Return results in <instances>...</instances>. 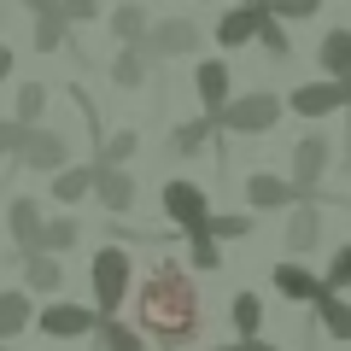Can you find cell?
Instances as JSON below:
<instances>
[{
  "mask_svg": "<svg viewBox=\"0 0 351 351\" xmlns=\"http://www.w3.org/2000/svg\"><path fill=\"white\" fill-rule=\"evenodd\" d=\"M135 193L141 188H135V176H129L123 164H94V193H88V199H100L112 217H123L129 205H135Z\"/></svg>",
  "mask_w": 351,
  "mask_h": 351,
  "instance_id": "obj_11",
  "label": "cell"
},
{
  "mask_svg": "<svg viewBox=\"0 0 351 351\" xmlns=\"http://www.w3.org/2000/svg\"><path fill=\"white\" fill-rule=\"evenodd\" d=\"M304 193L293 188L287 176H269V170H258V176H246V205L252 211H287V205H299Z\"/></svg>",
  "mask_w": 351,
  "mask_h": 351,
  "instance_id": "obj_12",
  "label": "cell"
},
{
  "mask_svg": "<svg viewBox=\"0 0 351 351\" xmlns=\"http://www.w3.org/2000/svg\"><path fill=\"white\" fill-rule=\"evenodd\" d=\"M188 263L199 276H211V269H223V246H217L211 234H188Z\"/></svg>",
  "mask_w": 351,
  "mask_h": 351,
  "instance_id": "obj_32",
  "label": "cell"
},
{
  "mask_svg": "<svg viewBox=\"0 0 351 351\" xmlns=\"http://www.w3.org/2000/svg\"><path fill=\"white\" fill-rule=\"evenodd\" d=\"M228 322H234L240 339H252V334L263 328V299H258V293H234V304H228Z\"/></svg>",
  "mask_w": 351,
  "mask_h": 351,
  "instance_id": "obj_28",
  "label": "cell"
},
{
  "mask_svg": "<svg viewBox=\"0 0 351 351\" xmlns=\"http://www.w3.org/2000/svg\"><path fill=\"white\" fill-rule=\"evenodd\" d=\"M135 311H141V334H152L164 351H182L199 334V287H193V276L182 263H170V258H158L147 269V281H141V293H135Z\"/></svg>",
  "mask_w": 351,
  "mask_h": 351,
  "instance_id": "obj_1",
  "label": "cell"
},
{
  "mask_svg": "<svg viewBox=\"0 0 351 351\" xmlns=\"http://www.w3.org/2000/svg\"><path fill=\"white\" fill-rule=\"evenodd\" d=\"M351 106V82H334V76H322V82H299L287 94V112L299 117H334Z\"/></svg>",
  "mask_w": 351,
  "mask_h": 351,
  "instance_id": "obj_9",
  "label": "cell"
},
{
  "mask_svg": "<svg viewBox=\"0 0 351 351\" xmlns=\"http://www.w3.org/2000/svg\"><path fill=\"white\" fill-rule=\"evenodd\" d=\"M211 351H240V339H234V346H211Z\"/></svg>",
  "mask_w": 351,
  "mask_h": 351,
  "instance_id": "obj_41",
  "label": "cell"
},
{
  "mask_svg": "<svg viewBox=\"0 0 351 351\" xmlns=\"http://www.w3.org/2000/svg\"><path fill=\"white\" fill-rule=\"evenodd\" d=\"M269 6V18H281V24H304V18L322 12V0H263Z\"/></svg>",
  "mask_w": 351,
  "mask_h": 351,
  "instance_id": "obj_34",
  "label": "cell"
},
{
  "mask_svg": "<svg viewBox=\"0 0 351 351\" xmlns=\"http://www.w3.org/2000/svg\"><path fill=\"white\" fill-rule=\"evenodd\" d=\"M6 76H12V47L0 41V82H6Z\"/></svg>",
  "mask_w": 351,
  "mask_h": 351,
  "instance_id": "obj_40",
  "label": "cell"
},
{
  "mask_svg": "<svg viewBox=\"0 0 351 351\" xmlns=\"http://www.w3.org/2000/svg\"><path fill=\"white\" fill-rule=\"evenodd\" d=\"M311 304H316V322H322V334H334L339 346H346V339H351V304L339 299L334 287H322V293H316Z\"/></svg>",
  "mask_w": 351,
  "mask_h": 351,
  "instance_id": "obj_24",
  "label": "cell"
},
{
  "mask_svg": "<svg viewBox=\"0 0 351 351\" xmlns=\"http://www.w3.org/2000/svg\"><path fill=\"white\" fill-rule=\"evenodd\" d=\"M94 193V164H59L53 170V199L59 205H82Z\"/></svg>",
  "mask_w": 351,
  "mask_h": 351,
  "instance_id": "obj_20",
  "label": "cell"
},
{
  "mask_svg": "<svg viewBox=\"0 0 351 351\" xmlns=\"http://www.w3.org/2000/svg\"><path fill=\"white\" fill-rule=\"evenodd\" d=\"M240 351H281V346H269V339H258V334H252V339H240Z\"/></svg>",
  "mask_w": 351,
  "mask_h": 351,
  "instance_id": "obj_39",
  "label": "cell"
},
{
  "mask_svg": "<svg viewBox=\"0 0 351 351\" xmlns=\"http://www.w3.org/2000/svg\"><path fill=\"white\" fill-rule=\"evenodd\" d=\"M6 228H12V240H18V258L36 252V234H41V199L36 193H12V199H6Z\"/></svg>",
  "mask_w": 351,
  "mask_h": 351,
  "instance_id": "obj_14",
  "label": "cell"
},
{
  "mask_svg": "<svg viewBox=\"0 0 351 351\" xmlns=\"http://www.w3.org/2000/svg\"><path fill=\"white\" fill-rule=\"evenodd\" d=\"M316 240H322V211L311 199L287 205V252H311Z\"/></svg>",
  "mask_w": 351,
  "mask_h": 351,
  "instance_id": "obj_18",
  "label": "cell"
},
{
  "mask_svg": "<svg viewBox=\"0 0 351 351\" xmlns=\"http://www.w3.org/2000/svg\"><path fill=\"white\" fill-rule=\"evenodd\" d=\"M141 152V135L135 129H112V135L100 141V152H94V164H129Z\"/></svg>",
  "mask_w": 351,
  "mask_h": 351,
  "instance_id": "obj_29",
  "label": "cell"
},
{
  "mask_svg": "<svg viewBox=\"0 0 351 351\" xmlns=\"http://www.w3.org/2000/svg\"><path fill=\"white\" fill-rule=\"evenodd\" d=\"M94 322H100V311H94V304L59 299V293L36 311V328H41L47 339H88V334H94Z\"/></svg>",
  "mask_w": 351,
  "mask_h": 351,
  "instance_id": "obj_8",
  "label": "cell"
},
{
  "mask_svg": "<svg viewBox=\"0 0 351 351\" xmlns=\"http://www.w3.org/2000/svg\"><path fill=\"white\" fill-rule=\"evenodd\" d=\"M328 164H334V141L328 135H304V141H293V152H287V182L304 193V199H316V182L328 176Z\"/></svg>",
  "mask_w": 351,
  "mask_h": 351,
  "instance_id": "obj_7",
  "label": "cell"
},
{
  "mask_svg": "<svg viewBox=\"0 0 351 351\" xmlns=\"http://www.w3.org/2000/svg\"><path fill=\"white\" fill-rule=\"evenodd\" d=\"M141 53H147V64L188 59V53H199V24H193V18H158V24H147V36H141Z\"/></svg>",
  "mask_w": 351,
  "mask_h": 351,
  "instance_id": "obj_4",
  "label": "cell"
},
{
  "mask_svg": "<svg viewBox=\"0 0 351 351\" xmlns=\"http://www.w3.org/2000/svg\"><path fill=\"white\" fill-rule=\"evenodd\" d=\"M94 339H100V351H147V334L129 328L123 316H100L94 322Z\"/></svg>",
  "mask_w": 351,
  "mask_h": 351,
  "instance_id": "obj_26",
  "label": "cell"
},
{
  "mask_svg": "<svg viewBox=\"0 0 351 351\" xmlns=\"http://www.w3.org/2000/svg\"><path fill=\"white\" fill-rule=\"evenodd\" d=\"M41 112H47V88H41V82H18V106H12V117H18V123H41Z\"/></svg>",
  "mask_w": 351,
  "mask_h": 351,
  "instance_id": "obj_31",
  "label": "cell"
},
{
  "mask_svg": "<svg viewBox=\"0 0 351 351\" xmlns=\"http://www.w3.org/2000/svg\"><path fill=\"white\" fill-rule=\"evenodd\" d=\"M269 287H276L281 299H293V304H311L316 293H322V276H311L304 263H276V269H269Z\"/></svg>",
  "mask_w": 351,
  "mask_h": 351,
  "instance_id": "obj_16",
  "label": "cell"
},
{
  "mask_svg": "<svg viewBox=\"0 0 351 351\" xmlns=\"http://www.w3.org/2000/svg\"><path fill=\"white\" fill-rule=\"evenodd\" d=\"M29 41H36V53H64V47H71V24L59 18V6L29 18Z\"/></svg>",
  "mask_w": 351,
  "mask_h": 351,
  "instance_id": "obj_25",
  "label": "cell"
},
{
  "mask_svg": "<svg viewBox=\"0 0 351 351\" xmlns=\"http://www.w3.org/2000/svg\"><path fill=\"white\" fill-rule=\"evenodd\" d=\"M76 240H82V223H76V217H41L36 252H53V258H64V252H76Z\"/></svg>",
  "mask_w": 351,
  "mask_h": 351,
  "instance_id": "obj_23",
  "label": "cell"
},
{
  "mask_svg": "<svg viewBox=\"0 0 351 351\" xmlns=\"http://www.w3.org/2000/svg\"><path fill=\"white\" fill-rule=\"evenodd\" d=\"M252 41H263V53H269L276 64H287V59H293V41H287V29H281V18H269V12L258 18V36H252Z\"/></svg>",
  "mask_w": 351,
  "mask_h": 351,
  "instance_id": "obj_30",
  "label": "cell"
},
{
  "mask_svg": "<svg viewBox=\"0 0 351 351\" xmlns=\"http://www.w3.org/2000/svg\"><path fill=\"white\" fill-rule=\"evenodd\" d=\"M106 24H112V36H117V41H141V36H147V24H152V18H147V6L123 0V6H112V18H106Z\"/></svg>",
  "mask_w": 351,
  "mask_h": 351,
  "instance_id": "obj_27",
  "label": "cell"
},
{
  "mask_svg": "<svg viewBox=\"0 0 351 351\" xmlns=\"http://www.w3.org/2000/svg\"><path fill=\"white\" fill-rule=\"evenodd\" d=\"M59 18L64 24H94V18H100V0H59Z\"/></svg>",
  "mask_w": 351,
  "mask_h": 351,
  "instance_id": "obj_36",
  "label": "cell"
},
{
  "mask_svg": "<svg viewBox=\"0 0 351 351\" xmlns=\"http://www.w3.org/2000/svg\"><path fill=\"white\" fill-rule=\"evenodd\" d=\"M316 59H322V71L334 76V82H351V29L334 24L322 36V47H316Z\"/></svg>",
  "mask_w": 351,
  "mask_h": 351,
  "instance_id": "obj_19",
  "label": "cell"
},
{
  "mask_svg": "<svg viewBox=\"0 0 351 351\" xmlns=\"http://www.w3.org/2000/svg\"><path fill=\"white\" fill-rule=\"evenodd\" d=\"M88 281H94V311L117 316L123 299H129V287H135V258H129L123 246H100L94 263H88Z\"/></svg>",
  "mask_w": 351,
  "mask_h": 351,
  "instance_id": "obj_3",
  "label": "cell"
},
{
  "mask_svg": "<svg viewBox=\"0 0 351 351\" xmlns=\"http://www.w3.org/2000/svg\"><path fill=\"white\" fill-rule=\"evenodd\" d=\"M211 135H217V123L199 112V117H188V123L170 129V152H176V158H199V152L211 147Z\"/></svg>",
  "mask_w": 351,
  "mask_h": 351,
  "instance_id": "obj_21",
  "label": "cell"
},
{
  "mask_svg": "<svg viewBox=\"0 0 351 351\" xmlns=\"http://www.w3.org/2000/svg\"><path fill=\"white\" fill-rule=\"evenodd\" d=\"M12 164H18V170H41V176H53L59 164H71V141H64L59 129H47V123H29L24 135H18Z\"/></svg>",
  "mask_w": 351,
  "mask_h": 351,
  "instance_id": "obj_5",
  "label": "cell"
},
{
  "mask_svg": "<svg viewBox=\"0 0 351 351\" xmlns=\"http://www.w3.org/2000/svg\"><path fill=\"white\" fill-rule=\"evenodd\" d=\"M211 240H246L252 234V211H223V217H205Z\"/></svg>",
  "mask_w": 351,
  "mask_h": 351,
  "instance_id": "obj_33",
  "label": "cell"
},
{
  "mask_svg": "<svg viewBox=\"0 0 351 351\" xmlns=\"http://www.w3.org/2000/svg\"><path fill=\"white\" fill-rule=\"evenodd\" d=\"M36 322V304H29L24 287H0V346H12L18 334H29Z\"/></svg>",
  "mask_w": 351,
  "mask_h": 351,
  "instance_id": "obj_15",
  "label": "cell"
},
{
  "mask_svg": "<svg viewBox=\"0 0 351 351\" xmlns=\"http://www.w3.org/2000/svg\"><path fill=\"white\" fill-rule=\"evenodd\" d=\"M106 76H112L117 88H141V82H147V53H141V41H117Z\"/></svg>",
  "mask_w": 351,
  "mask_h": 351,
  "instance_id": "obj_22",
  "label": "cell"
},
{
  "mask_svg": "<svg viewBox=\"0 0 351 351\" xmlns=\"http://www.w3.org/2000/svg\"><path fill=\"white\" fill-rule=\"evenodd\" d=\"M193 94H199V112L217 117L234 94V76H228V59H199L193 64Z\"/></svg>",
  "mask_w": 351,
  "mask_h": 351,
  "instance_id": "obj_10",
  "label": "cell"
},
{
  "mask_svg": "<svg viewBox=\"0 0 351 351\" xmlns=\"http://www.w3.org/2000/svg\"><path fill=\"white\" fill-rule=\"evenodd\" d=\"M18 6H24V12L36 18V12H53V6H59V0H18Z\"/></svg>",
  "mask_w": 351,
  "mask_h": 351,
  "instance_id": "obj_38",
  "label": "cell"
},
{
  "mask_svg": "<svg viewBox=\"0 0 351 351\" xmlns=\"http://www.w3.org/2000/svg\"><path fill=\"white\" fill-rule=\"evenodd\" d=\"M322 287H334V293H346V287H351V240H346V246L334 252V263H328Z\"/></svg>",
  "mask_w": 351,
  "mask_h": 351,
  "instance_id": "obj_35",
  "label": "cell"
},
{
  "mask_svg": "<svg viewBox=\"0 0 351 351\" xmlns=\"http://www.w3.org/2000/svg\"><path fill=\"white\" fill-rule=\"evenodd\" d=\"M18 263H24V293H47L53 299V293L64 287V263L53 258V252H24Z\"/></svg>",
  "mask_w": 351,
  "mask_h": 351,
  "instance_id": "obj_17",
  "label": "cell"
},
{
  "mask_svg": "<svg viewBox=\"0 0 351 351\" xmlns=\"http://www.w3.org/2000/svg\"><path fill=\"white\" fill-rule=\"evenodd\" d=\"M281 112H287V100L281 94H269V88H252V94H228V106L211 117L223 135H269V129L281 123Z\"/></svg>",
  "mask_w": 351,
  "mask_h": 351,
  "instance_id": "obj_2",
  "label": "cell"
},
{
  "mask_svg": "<svg viewBox=\"0 0 351 351\" xmlns=\"http://www.w3.org/2000/svg\"><path fill=\"white\" fill-rule=\"evenodd\" d=\"M234 6H246V0H234Z\"/></svg>",
  "mask_w": 351,
  "mask_h": 351,
  "instance_id": "obj_42",
  "label": "cell"
},
{
  "mask_svg": "<svg viewBox=\"0 0 351 351\" xmlns=\"http://www.w3.org/2000/svg\"><path fill=\"white\" fill-rule=\"evenodd\" d=\"M18 135H24V123H18V117H0V158L18 152Z\"/></svg>",
  "mask_w": 351,
  "mask_h": 351,
  "instance_id": "obj_37",
  "label": "cell"
},
{
  "mask_svg": "<svg viewBox=\"0 0 351 351\" xmlns=\"http://www.w3.org/2000/svg\"><path fill=\"white\" fill-rule=\"evenodd\" d=\"M158 199H164V217H170L182 234H211V228H205V217H211V193H205L199 182H182V176H176V182H164Z\"/></svg>",
  "mask_w": 351,
  "mask_h": 351,
  "instance_id": "obj_6",
  "label": "cell"
},
{
  "mask_svg": "<svg viewBox=\"0 0 351 351\" xmlns=\"http://www.w3.org/2000/svg\"><path fill=\"white\" fill-rule=\"evenodd\" d=\"M269 12L263 0H246V6H228L223 18H217V47H228V53H240L252 36H258V18Z\"/></svg>",
  "mask_w": 351,
  "mask_h": 351,
  "instance_id": "obj_13",
  "label": "cell"
}]
</instances>
